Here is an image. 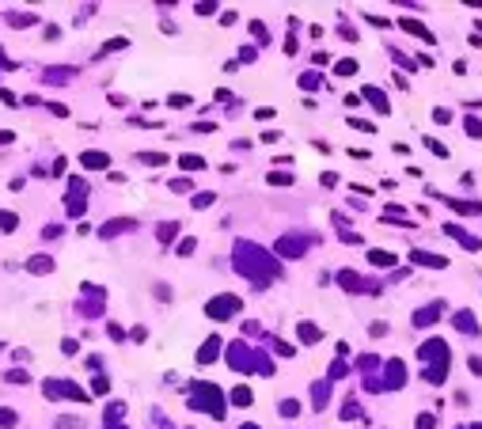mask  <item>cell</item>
I'll list each match as a JSON object with an SVG mask.
<instances>
[{
	"mask_svg": "<svg viewBox=\"0 0 482 429\" xmlns=\"http://www.w3.org/2000/svg\"><path fill=\"white\" fill-rule=\"evenodd\" d=\"M235 308V296H220V300H213V315H228V311H232Z\"/></svg>",
	"mask_w": 482,
	"mask_h": 429,
	"instance_id": "1",
	"label": "cell"
},
{
	"mask_svg": "<svg viewBox=\"0 0 482 429\" xmlns=\"http://www.w3.org/2000/svg\"><path fill=\"white\" fill-rule=\"evenodd\" d=\"M84 163L87 167H106V156L103 152H84Z\"/></svg>",
	"mask_w": 482,
	"mask_h": 429,
	"instance_id": "2",
	"label": "cell"
},
{
	"mask_svg": "<svg viewBox=\"0 0 482 429\" xmlns=\"http://www.w3.org/2000/svg\"><path fill=\"white\" fill-rule=\"evenodd\" d=\"M232 403L247 406V403H251V391H247V387H235V391H232Z\"/></svg>",
	"mask_w": 482,
	"mask_h": 429,
	"instance_id": "3",
	"label": "cell"
},
{
	"mask_svg": "<svg viewBox=\"0 0 482 429\" xmlns=\"http://www.w3.org/2000/svg\"><path fill=\"white\" fill-rule=\"evenodd\" d=\"M179 163H182V167H201V160H198V156H182Z\"/></svg>",
	"mask_w": 482,
	"mask_h": 429,
	"instance_id": "4",
	"label": "cell"
},
{
	"mask_svg": "<svg viewBox=\"0 0 482 429\" xmlns=\"http://www.w3.org/2000/svg\"><path fill=\"white\" fill-rule=\"evenodd\" d=\"M190 186H194L190 179H175V182H171V190H190Z\"/></svg>",
	"mask_w": 482,
	"mask_h": 429,
	"instance_id": "5",
	"label": "cell"
},
{
	"mask_svg": "<svg viewBox=\"0 0 482 429\" xmlns=\"http://www.w3.org/2000/svg\"><path fill=\"white\" fill-rule=\"evenodd\" d=\"M0 224H4V228H16V217H12V213H0Z\"/></svg>",
	"mask_w": 482,
	"mask_h": 429,
	"instance_id": "6",
	"label": "cell"
}]
</instances>
